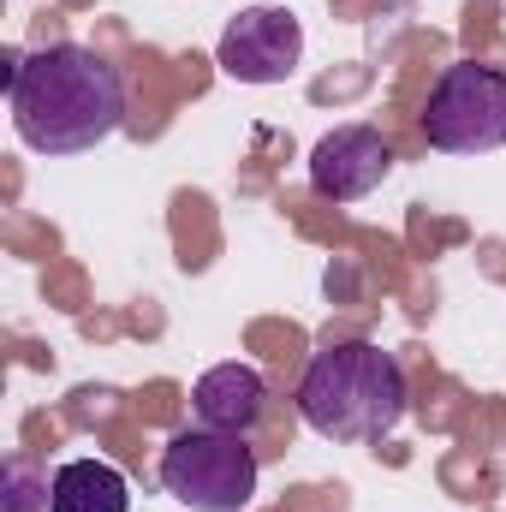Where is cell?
Masks as SVG:
<instances>
[{"label":"cell","mask_w":506,"mask_h":512,"mask_svg":"<svg viewBox=\"0 0 506 512\" xmlns=\"http://www.w3.org/2000/svg\"><path fill=\"white\" fill-rule=\"evenodd\" d=\"M12 131L36 155H84L126 120V78L84 42H48L36 54H6Z\"/></svg>","instance_id":"6da1fadb"},{"label":"cell","mask_w":506,"mask_h":512,"mask_svg":"<svg viewBox=\"0 0 506 512\" xmlns=\"http://www.w3.org/2000/svg\"><path fill=\"white\" fill-rule=\"evenodd\" d=\"M48 501H54V477H36L30 459H6L0 512H48Z\"/></svg>","instance_id":"9c48e42d"},{"label":"cell","mask_w":506,"mask_h":512,"mask_svg":"<svg viewBox=\"0 0 506 512\" xmlns=\"http://www.w3.org/2000/svg\"><path fill=\"white\" fill-rule=\"evenodd\" d=\"M48 512H131V483L108 459H72L54 471Z\"/></svg>","instance_id":"ba28073f"},{"label":"cell","mask_w":506,"mask_h":512,"mask_svg":"<svg viewBox=\"0 0 506 512\" xmlns=\"http://www.w3.org/2000/svg\"><path fill=\"white\" fill-rule=\"evenodd\" d=\"M298 411L328 441H381L405 417V370L370 340L322 346L298 382Z\"/></svg>","instance_id":"7a4b0ae2"},{"label":"cell","mask_w":506,"mask_h":512,"mask_svg":"<svg viewBox=\"0 0 506 512\" xmlns=\"http://www.w3.org/2000/svg\"><path fill=\"white\" fill-rule=\"evenodd\" d=\"M387 173H393V143L376 126H334L310 149V185L334 203L370 197Z\"/></svg>","instance_id":"8992f818"},{"label":"cell","mask_w":506,"mask_h":512,"mask_svg":"<svg viewBox=\"0 0 506 512\" xmlns=\"http://www.w3.org/2000/svg\"><path fill=\"white\" fill-rule=\"evenodd\" d=\"M215 60L239 84H286L304 60V24L286 6H245L239 18H227Z\"/></svg>","instance_id":"5b68a950"},{"label":"cell","mask_w":506,"mask_h":512,"mask_svg":"<svg viewBox=\"0 0 506 512\" xmlns=\"http://www.w3.org/2000/svg\"><path fill=\"white\" fill-rule=\"evenodd\" d=\"M256 447L227 429H179L161 447V489L191 512H245L256 495Z\"/></svg>","instance_id":"3957f363"},{"label":"cell","mask_w":506,"mask_h":512,"mask_svg":"<svg viewBox=\"0 0 506 512\" xmlns=\"http://www.w3.org/2000/svg\"><path fill=\"white\" fill-rule=\"evenodd\" d=\"M423 137L441 155H489L506 149V72L483 60H453L423 108Z\"/></svg>","instance_id":"277c9868"},{"label":"cell","mask_w":506,"mask_h":512,"mask_svg":"<svg viewBox=\"0 0 506 512\" xmlns=\"http://www.w3.org/2000/svg\"><path fill=\"white\" fill-rule=\"evenodd\" d=\"M268 405V382L256 364H215L191 387V411L203 429H227V435H251L256 417Z\"/></svg>","instance_id":"52a82bcc"}]
</instances>
